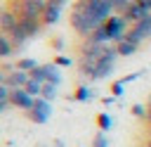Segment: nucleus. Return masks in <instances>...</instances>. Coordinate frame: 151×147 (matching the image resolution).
<instances>
[{"label": "nucleus", "mask_w": 151, "mask_h": 147, "mask_svg": "<svg viewBox=\"0 0 151 147\" xmlns=\"http://www.w3.org/2000/svg\"><path fill=\"white\" fill-rule=\"evenodd\" d=\"M116 57H118V52H116V43H109V45L104 47V55L97 59L92 81H101V78L111 76V71L116 69Z\"/></svg>", "instance_id": "f257e3e1"}, {"label": "nucleus", "mask_w": 151, "mask_h": 147, "mask_svg": "<svg viewBox=\"0 0 151 147\" xmlns=\"http://www.w3.org/2000/svg\"><path fill=\"white\" fill-rule=\"evenodd\" d=\"M130 21L123 17V14H113V17H109L106 21H104V31H106V36H109V40L111 43H118L120 38H125V33L130 31Z\"/></svg>", "instance_id": "f03ea898"}, {"label": "nucleus", "mask_w": 151, "mask_h": 147, "mask_svg": "<svg viewBox=\"0 0 151 147\" xmlns=\"http://www.w3.org/2000/svg\"><path fill=\"white\" fill-rule=\"evenodd\" d=\"M125 38H127L130 43H134V45H142L144 40H149V38H151V12H149L142 21L132 24L130 31L125 33Z\"/></svg>", "instance_id": "7ed1b4c3"}, {"label": "nucleus", "mask_w": 151, "mask_h": 147, "mask_svg": "<svg viewBox=\"0 0 151 147\" xmlns=\"http://www.w3.org/2000/svg\"><path fill=\"white\" fill-rule=\"evenodd\" d=\"M26 114H28V119H31L33 123H47V119L52 116V104H50L47 100H42V97H35L33 107H31Z\"/></svg>", "instance_id": "20e7f679"}, {"label": "nucleus", "mask_w": 151, "mask_h": 147, "mask_svg": "<svg viewBox=\"0 0 151 147\" xmlns=\"http://www.w3.org/2000/svg\"><path fill=\"white\" fill-rule=\"evenodd\" d=\"M33 102H35V97H31V95L26 92V88L9 90V107H17V109H24V111H28V109L33 107Z\"/></svg>", "instance_id": "39448f33"}, {"label": "nucleus", "mask_w": 151, "mask_h": 147, "mask_svg": "<svg viewBox=\"0 0 151 147\" xmlns=\"http://www.w3.org/2000/svg\"><path fill=\"white\" fill-rule=\"evenodd\" d=\"M14 28H19V14H14L9 7H0V33L9 36Z\"/></svg>", "instance_id": "423d86ee"}, {"label": "nucleus", "mask_w": 151, "mask_h": 147, "mask_svg": "<svg viewBox=\"0 0 151 147\" xmlns=\"http://www.w3.org/2000/svg\"><path fill=\"white\" fill-rule=\"evenodd\" d=\"M149 12H151V9L146 7V2H144V0H134V2H132L125 12H123V17H125L130 24H137V21H142Z\"/></svg>", "instance_id": "0eeeda50"}, {"label": "nucleus", "mask_w": 151, "mask_h": 147, "mask_svg": "<svg viewBox=\"0 0 151 147\" xmlns=\"http://www.w3.org/2000/svg\"><path fill=\"white\" fill-rule=\"evenodd\" d=\"M61 9H64V5H57V2H47V7L42 9V17H40L42 26H54V24L59 21V17H61Z\"/></svg>", "instance_id": "6e6552de"}, {"label": "nucleus", "mask_w": 151, "mask_h": 147, "mask_svg": "<svg viewBox=\"0 0 151 147\" xmlns=\"http://www.w3.org/2000/svg\"><path fill=\"white\" fill-rule=\"evenodd\" d=\"M28 71H21V69H14V71H9L7 74V81H5V85L9 88V90H17V88H26V83H28Z\"/></svg>", "instance_id": "1a4fd4ad"}, {"label": "nucleus", "mask_w": 151, "mask_h": 147, "mask_svg": "<svg viewBox=\"0 0 151 147\" xmlns=\"http://www.w3.org/2000/svg\"><path fill=\"white\" fill-rule=\"evenodd\" d=\"M19 24H21L24 33L28 36V40H31V38H35V36L42 31V21H40V19H28V17H21V19H19Z\"/></svg>", "instance_id": "9d476101"}, {"label": "nucleus", "mask_w": 151, "mask_h": 147, "mask_svg": "<svg viewBox=\"0 0 151 147\" xmlns=\"http://www.w3.org/2000/svg\"><path fill=\"white\" fill-rule=\"evenodd\" d=\"M137 50H139V45L130 43L127 38H120V40L116 43V52H118V57H130V55H134Z\"/></svg>", "instance_id": "9b49d317"}, {"label": "nucleus", "mask_w": 151, "mask_h": 147, "mask_svg": "<svg viewBox=\"0 0 151 147\" xmlns=\"http://www.w3.org/2000/svg\"><path fill=\"white\" fill-rule=\"evenodd\" d=\"M14 52H17V47H14V43L9 40V36L0 33V59H7V57H12Z\"/></svg>", "instance_id": "f8f14e48"}, {"label": "nucleus", "mask_w": 151, "mask_h": 147, "mask_svg": "<svg viewBox=\"0 0 151 147\" xmlns=\"http://www.w3.org/2000/svg\"><path fill=\"white\" fill-rule=\"evenodd\" d=\"M85 40L97 43V45H109V43H111V40H109V36H106V31H104V24H101L97 31H92V36H90V38H85Z\"/></svg>", "instance_id": "ddd939ff"}, {"label": "nucleus", "mask_w": 151, "mask_h": 147, "mask_svg": "<svg viewBox=\"0 0 151 147\" xmlns=\"http://www.w3.org/2000/svg\"><path fill=\"white\" fill-rule=\"evenodd\" d=\"M73 97H76L78 102H90V100H92V88L83 83V85H78V88H76V92H73Z\"/></svg>", "instance_id": "4468645a"}, {"label": "nucleus", "mask_w": 151, "mask_h": 147, "mask_svg": "<svg viewBox=\"0 0 151 147\" xmlns=\"http://www.w3.org/2000/svg\"><path fill=\"white\" fill-rule=\"evenodd\" d=\"M28 76H31L33 81H38V83H47V64H38Z\"/></svg>", "instance_id": "2eb2a0df"}, {"label": "nucleus", "mask_w": 151, "mask_h": 147, "mask_svg": "<svg viewBox=\"0 0 151 147\" xmlns=\"http://www.w3.org/2000/svg\"><path fill=\"white\" fill-rule=\"evenodd\" d=\"M47 83L61 85V74H59V66L57 64H47Z\"/></svg>", "instance_id": "dca6fc26"}, {"label": "nucleus", "mask_w": 151, "mask_h": 147, "mask_svg": "<svg viewBox=\"0 0 151 147\" xmlns=\"http://www.w3.org/2000/svg\"><path fill=\"white\" fill-rule=\"evenodd\" d=\"M57 90H59V85H52V83H42L40 97H42V100H47V102H52V100L57 97Z\"/></svg>", "instance_id": "f3484780"}, {"label": "nucleus", "mask_w": 151, "mask_h": 147, "mask_svg": "<svg viewBox=\"0 0 151 147\" xmlns=\"http://www.w3.org/2000/svg\"><path fill=\"white\" fill-rule=\"evenodd\" d=\"M14 66H17V69H21V71H28V74H31V71L38 66V62H35V59H31V57H24V59H19Z\"/></svg>", "instance_id": "a211bd4d"}, {"label": "nucleus", "mask_w": 151, "mask_h": 147, "mask_svg": "<svg viewBox=\"0 0 151 147\" xmlns=\"http://www.w3.org/2000/svg\"><path fill=\"white\" fill-rule=\"evenodd\" d=\"M40 90H42V83H38V81L28 78V83H26V92H28L31 97H40Z\"/></svg>", "instance_id": "6ab92c4d"}, {"label": "nucleus", "mask_w": 151, "mask_h": 147, "mask_svg": "<svg viewBox=\"0 0 151 147\" xmlns=\"http://www.w3.org/2000/svg\"><path fill=\"white\" fill-rule=\"evenodd\" d=\"M97 126L106 133V130L113 126V121H111V116H109V114H99V116H97Z\"/></svg>", "instance_id": "aec40b11"}, {"label": "nucleus", "mask_w": 151, "mask_h": 147, "mask_svg": "<svg viewBox=\"0 0 151 147\" xmlns=\"http://www.w3.org/2000/svg\"><path fill=\"white\" fill-rule=\"evenodd\" d=\"M132 114H134L137 119H144V121H146V116H149V107H146V104H134V107H132Z\"/></svg>", "instance_id": "412c9836"}, {"label": "nucleus", "mask_w": 151, "mask_h": 147, "mask_svg": "<svg viewBox=\"0 0 151 147\" xmlns=\"http://www.w3.org/2000/svg\"><path fill=\"white\" fill-rule=\"evenodd\" d=\"M134 0H113V7H116V14H123Z\"/></svg>", "instance_id": "4be33fe9"}, {"label": "nucleus", "mask_w": 151, "mask_h": 147, "mask_svg": "<svg viewBox=\"0 0 151 147\" xmlns=\"http://www.w3.org/2000/svg\"><path fill=\"white\" fill-rule=\"evenodd\" d=\"M111 95H113V97H120V95H125V83L116 81V83L111 85Z\"/></svg>", "instance_id": "5701e85b"}, {"label": "nucleus", "mask_w": 151, "mask_h": 147, "mask_svg": "<svg viewBox=\"0 0 151 147\" xmlns=\"http://www.w3.org/2000/svg\"><path fill=\"white\" fill-rule=\"evenodd\" d=\"M54 64H57V66H59V69H64V66H66V69H68V66H71V64H73V59H71V57H64V55H59V57H57V59H54Z\"/></svg>", "instance_id": "b1692460"}, {"label": "nucleus", "mask_w": 151, "mask_h": 147, "mask_svg": "<svg viewBox=\"0 0 151 147\" xmlns=\"http://www.w3.org/2000/svg\"><path fill=\"white\" fill-rule=\"evenodd\" d=\"M0 104H7L9 107V88L7 85H0Z\"/></svg>", "instance_id": "393cba45"}, {"label": "nucleus", "mask_w": 151, "mask_h": 147, "mask_svg": "<svg viewBox=\"0 0 151 147\" xmlns=\"http://www.w3.org/2000/svg\"><path fill=\"white\" fill-rule=\"evenodd\" d=\"M92 147H109V140H106V135H104V133H99V135L94 138Z\"/></svg>", "instance_id": "a878e982"}, {"label": "nucleus", "mask_w": 151, "mask_h": 147, "mask_svg": "<svg viewBox=\"0 0 151 147\" xmlns=\"http://www.w3.org/2000/svg\"><path fill=\"white\" fill-rule=\"evenodd\" d=\"M5 81H7V71L0 69V85H5Z\"/></svg>", "instance_id": "bb28decb"}, {"label": "nucleus", "mask_w": 151, "mask_h": 147, "mask_svg": "<svg viewBox=\"0 0 151 147\" xmlns=\"http://www.w3.org/2000/svg\"><path fill=\"white\" fill-rule=\"evenodd\" d=\"M52 45H54V47H57V50H61V47H64V40H61V38H57V40H54V43H52Z\"/></svg>", "instance_id": "cd10ccee"}, {"label": "nucleus", "mask_w": 151, "mask_h": 147, "mask_svg": "<svg viewBox=\"0 0 151 147\" xmlns=\"http://www.w3.org/2000/svg\"><path fill=\"white\" fill-rule=\"evenodd\" d=\"M50 2H57V5H66V0H50Z\"/></svg>", "instance_id": "c85d7f7f"}, {"label": "nucleus", "mask_w": 151, "mask_h": 147, "mask_svg": "<svg viewBox=\"0 0 151 147\" xmlns=\"http://www.w3.org/2000/svg\"><path fill=\"white\" fill-rule=\"evenodd\" d=\"M83 2H87V5H92V2H99V0H83Z\"/></svg>", "instance_id": "c756f323"}, {"label": "nucleus", "mask_w": 151, "mask_h": 147, "mask_svg": "<svg viewBox=\"0 0 151 147\" xmlns=\"http://www.w3.org/2000/svg\"><path fill=\"white\" fill-rule=\"evenodd\" d=\"M144 2H146V7H149V9H151V0H144Z\"/></svg>", "instance_id": "7c9ffc66"}, {"label": "nucleus", "mask_w": 151, "mask_h": 147, "mask_svg": "<svg viewBox=\"0 0 151 147\" xmlns=\"http://www.w3.org/2000/svg\"><path fill=\"white\" fill-rule=\"evenodd\" d=\"M5 107H7V104H0V111H5Z\"/></svg>", "instance_id": "2f4dec72"}, {"label": "nucleus", "mask_w": 151, "mask_h": 147, "mask_svg": "<svg viewBox=\"0 0 151 147\" xmlns=\"http://www.w3.org/2000/svg\"><path fill=\"white\" fill-rule=\"evenodd\" d=\"M146 147H151V138H149V142H146Z\"/></svg>", "instance_id": "473e14b6"}, {"label": "nucleus", "mask_w": 151, "mask_h": 147, "mask_svg": "<svg viewBox=\"0 0 151 147\" xmlns=\"http://www.w3.org/2000/svg\"><path fill=\"white\" fill-rule=\"evenodd\" d=\"M0 69H2V66H0Z\"/></svg>", "instance_id": "72a5a7b5"}]
</instances>
